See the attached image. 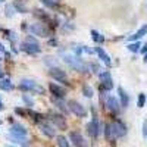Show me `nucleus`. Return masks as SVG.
I'll use <instances>...</instances> for the list:
<instances>
[{
	"label": "nucleus",
	"instance_id": "nucleus-20",
	"mask_svg": "<svg viewBox=\"0 0 147 147\" xmlns=\"http://www.w3.org/2000/svg\"><path fill=\"white\" fill-rule=\"evenodd\" d=\"M52 102L56 105V107H57L59 110H62L63 113H69V109L66 107V103L63 102V99H60V97H53Z\"/></svg>",
	"mask_w": 147,
	"mask_h": 147
},
{
	"label": "nucleus",
	"instance_id": "nucleus-17",
	"mask_svg": "<svg viewBox=\"0 0 147 147\" xmlns=\"http://www.w3.org/2000/svg\"><path fill=\"white\" fill-rule=\"evenodd\" d=\"M146 34H147V24H144V25H143L136 34L129 35V37H128V40H129V41H138L140 38H143Z\"/></svg>",
	"mask_w": 147,
	"mask_h": 147
},
{
	"label": "nucleus",
	"instance_id": "nucleus-41",
	"mask_svg": "<svg viewBox=\"0 0 147 147\" xmlns=\"http://www.w3.org/2000/svg\"><path fill=\"white\" fill-rule=\"evenodd\" d=\"M56 2H57V0H56Z\"/></svg>",
	"mask_w": 147,
	"mask_h": 147
},
{
	"label": "nucleus",
	"instance_id": "nucleus-36",
	"mask_svg": "<svg viewBox=\"0 0 147 147\" xmlns=\"http://www.w3.org/2000/svg\"><path fill=\"white\" fill-rule=\"evenodd\" d=\"M0 52H2V53H5V55H6V53H7V52H6V50H5V46H3V44H2V43H0Z\"/></svg>",
	"mask_w": 147,
	"mask_h": 147
},
{
	"label": "nucleus",
	"instance_id": "nucleus-34",
	"mask_svg": "<svg viewBox=\"0 0 147 147\" xmlns=\"http://www.w3.org/2000/svg\"><path fill=\"white\" fill-rule=\"evenodd\" d=\"M140 52H141L143 55H146V53H147V43H146L143 47H140Z\"/></svg>",
	"mask_w": 147,
	"mask_h": 147
},
{
	"label": "nucleus",
	"instance_id": "nucleus-5",
	"mask_svg": "<svg viewBox=\"0 0 147 147\" xmlns=\"http://www.w3.org/2000/svg\"><path fill=\"white\" fill-rule=\"evenodd\" d=\"M30 32L31 35H38V37H49V34H50V31H49V27L46 25L44 22H35L32 24V25L30 27Z\"/></svg>",
	"mask_w": 147,
	"mask_h": 147
},
{
	"label": "nucleus",
	"instance_id": "nucleus-40",
	"mask_svg": "<svg viewBox=\"0 0 147 147\" xmlns=\"http://www.w3.org/2000/svg\"><path fill=\"white\" fill-rule=\"evenodd\" d=\"M10 147H15V146H10Z\"/></svg>",
	"mask_w": 147,
	"mask_h": 147
},
{
	"label": "nucleus",
	"instance_id": "nucleus-13",
	"mask_svg": "<svg viewBox=\"0 0 147 147\" xmlns=\"http://www.w3.org/2000/svg\"><path fill=\"white\" fill-rule=\"evenodd\" d=\"M49 90H50V93L53 94V97H60V99H63V97L66 96V88L60 87V85H57L55 82L49 84Z\"/></svg>",
	"mask_w": 147,
	"mask_h": 147
},
{
	"label": "nucleus",
	"instance_id": "nucleus-31",
	"mask_svg": "<svg viewBox=\"0 0 147 147\" xmlns=\"http://www.w3.org/2000/svg\"><path fill=\"white\" fill-rule=\"evenodd\" d=\"M144 103H146V94H144V93H141V94H138L137 106H138V107H143V106H144Z\"/></svg>",
	"mask_w": 147,
	"mask_h": 147
},
{
	"label": "nucleus",
	"instance_id": "nucleus-39",
	"mask_svg": "<svg viewBox=\"0 0 147 147\" xmlns=\"http://www.w3.org/2000/svg\"><path fill=\"white\" fill-rule=\"evenodd\" d=\"M2 2H3V0H0V3H2Z\"/></svg>",
	"mask_w": 147,
	"mask_h": 147
},
{
	"label": "nucleus",
	"instance_id": "nucleus-23",
	"mask_svg": "<svg viewBox=\"0 0 147 147\" xmlns=\"http://www.w3.org/2000/svg\"><path fill=\"white\" fill-rule=\"evenodd\" d=\"M91 38H93V41L94 43H105V37L100 34V32H97L96 30H91Z\"/></svg>",
	"mask_w": 147,
	"mask_h": 147
},
{
	"label": "nucleus",
	"instance_id": "nucleus-14",
	"mask_svg": "<svg viewBox=\"0 0 147 147\" xmlns=\"http://www.w3.org/2000/svg\"><path fill=\"white\" fill-rule=\"evenodd\" d=\"M9 134H13V136H19V137H27V128L24 127L22 124H19V122H15V124H12L10 127V132Z\"/></svg>",
	"mask_w": 147,
	"mask_h": 147
},
{
	"label": "nucleus",
	"instance_id": "nucleus-1",
	"mask_svg": "<svg viewBox=\"0 0 147 147\" xmlns=\"http://www.w3.org/2000/svg\"><path fill=\"white\" fill-rule=\"evenodd\" d=\"M60 57L63 59L65 63H68L71 68H74L78 72H87L88 71V65L81 59V56L72 55V53H68V52H62L60 53Z\"/></svg>",
	"mask_w": 147,
	"mask_h": 147
},
{
	"label": "nucleus",
	"instance_id": "nucleus-3",
	"mask_svg": "<svg viewBox=\"0 0 147 147\" xmlns=\"http://www.w3.org/2000/svg\"><path fill=\"white\" fill-rule=\"evenodd\" d=\"M19 90L24 91V93H38V94H44L46 93V90L41 87L40 84H37L34 80H28V78L22 80L19 82Z\"/></svg>",
	"mask_w": 147,
	"mask_h": 147
},
{
	"label": "nucleus",
	"instance_id": "nucleus-24",
	"mask_svg": "<svg viewBox=\"0 0 147 147\" xmlns=\"http://www.w3.org/2000/svg\"><path fill=\"white\" fill-rule=\"evenodd\" d=\"M140 47H141V44L138 41H131L128 44V50L132 52V53H137V52H140Z\"/></svg>",
	"mask_w": 147,
	"mask_h": 147
},
{
	"label": "nucleus",
	"instance_id": "nucleus-21",
	"mask_svg": "<svg viewBox=\"0 0 147 147\" xmlns=\"http://www.w3.org/2000/svg\"><path fill=\"white\" fill-rule=\"evenodd\" d=\"M0 90L2 91H12L13 90V84L10 82L9 78H0Z\"/></svg>",
	"mask_w": 147,
	"mask_h": 147
},
{
	"label": "nucleus",
	"instance_id": "nucleus-29",
	"mask_svg": "<svg viewBox=\"0 0 147 147\" xmlns=\"http://www.w3.org/2000/svg\"><path fill=\"white\" fill-rule=\"evenodd\" d=\"M5 12H6V16H7V18H12V16L15 15V7H13V5H6Z\"/></svg>",
	"mask_w": 147,
	"mask_h": 147
},
{
	"label": "nucleus",
	"instance_id": "nucleus-18",
	"mask_svg": "<svg viewBox=\"0 0 147 147\" xmlns=\"http://www.w3.org/2000/svg\"><path fill=\"white\" fill-rule=\"evenodd\" d=\"M118 94H119V103L122 107H128V103H129V97L127 94V91L122 88V87H118Z\"/></svg>",
	"mask_w": 147,
	"mask_h": 147
},
{
	"label": "nucleus",
	"instance_id": "nucleus-15",
	"mask_svg": "<svg viewBox=\"0 0 147 147\" xmlns=\"http://www.w3.org/2000/svg\"><path fill=\"white\" fill-rule=\"evenodd\" d=\"M50 121L55 124L56 128H60V129H66V121L62 115H59V113H50Z\"/></svg>",
	"mask_w": 147,
	"mask_h": 147
},
{
	"label": "nucleus",
	"instance_id": "nucleus-27",
	"mask_svg": "<svg viewBox=\"0 0 147 147\" xmlns=\"http://www.w3.org/2000/svg\"><path fill=\"white\" fill-rule=\"evenodd\" d=\"M12 5H13V7H15V12H19V13H25L27 12V7L24 6L21 2H13Z\"/></svg>",
	"mask_w": 147,
	"mask_h": 147
},
{
	"label": "nucleus",
	"instance_id": "nucleus-28",
	"mask_svg": "<svg viewBox=\"0 0 147 147\" xmlns=\"http://www.w3.org/2000/svg\"><path fill=\"white\" fill-rule=\"evenodd\" d=\"M41 3H43V5H46L49 9H56V7H57L56 0H41Z\"/></svg>",
	"mask_w": 147,
	"mask_h": 147
},
{
	"label": "nucleus",
	"instance_id": "nucleus-9",
	"mask_svg": "<svg viewBox=\"0 0 147 147\" xmlns=\"http://www.w3.org/2000/svg\"><path fill=\"white\" fill-rule=\"evenodd\" d=\"M87 132L90 134L93 138L99 137V134H100V122H99V118H97L96 115L93 116V119L87 124Z\"/></svg>",
	"mask_w": 147,
	"mask_h": 147
},
{
	"label": "nucleus",
	"instance_id": "nucleus-19",
	"mask_svg": "<svg viewBox=\"0 0 147 147\" xmlns=\"http://www.w3.org/2000/svg\"><path fill=\"white\" fill-rule=\"evenodd\" d=\"M7 137H9V140H12L13 143H18V144H21L24 147H28L30 146V141H28L27 137H19V136H13V134H9Z\"/></svg>",
	"mask_w": 147,
	"mask_h": 147
},
{
	"label": "nucleus",
	"instance_id": "nucleus-10",
	"mask_svg": "<svg viewBox=\"0 0 147 147\" xmlns=\"http://www.w3.org/2000/svg\"><path fill=\"white\" fill-rule=\"evenodd\" d=\"M38 127H40V131L44 134L46 137L52 138L56 136V127L53 124H50L49 121H44V122H38Z\"/></svg>",
	"mask_w": 147,
	"mask_h": 147
},
{
	"label": "nucleus",
	"instance_id": "nucleus-2",
	"mask_svg": "<svg viewBox=\"0 0 147 147\" xmlns=\"http://www.w3.org/2000/svg\"><path fill=\"white\" fill-rule=\"evenodd\" d=\"M19 47H21V50H22V52H25L27 55H31V56L41 53V47H40L38 41H37V38H35L34 35H28V37H25V40L21 43Z\"/></svg>",
	"mask_w": 147,
	"mask_h": 147
},
{
	"label": "nucleus",
	"instance_id": "nucleus-25",
	"mask_svg": "<svg viewBox=\"0 0 147 147\" xmlns=\"http://www.w3.org/2000/svg\"><path fill=\"white\" fill-rule=\"evenodd\" d=\"M56 141H57V146H59V147H71V144H69V141H68L66 137L59 136V137L56 138Z\"/></svg>",
	"mask_w": 147,
	"mask_h": 147
},
{
	"label": "nucleus",
	"instance_id": "nucleus-16",
	"mask_svg": "<svg viewBox=\"0 0 147 147\" xmlns=\"http://www.w3.org/2000/svg\"><path fill=\"white\" fill-rule=\"evenodd\" d=\"M94 53L99 56V59H102V62H103L105 65H107V66L112 65V60H110L109 55L103 50V47H94Z\"/></svg>",
	"mask_w": 147,
	"mask_h": 147
},
{
	"label": "nucleus",
	"instance_id": "nucleus-38",
	"mask_svg": "<svg viewBox=\"0 0 147 147\" xmlns=\"http://www.w3.org/2000/svg\"><path fill=\"white\" fill-rule=\"evenodd\" d=\"M144 62H147V53L144 55Z\"/></svg>",
	"mask_w": 147,
	"mask_h": 147
},
{
	"label": "nucleus",
	"instance_id": "nucleus-8",
	"mask_svg": "<svg viewBox=\"0 0 147 147\" xmlns=\"http://www.w3.org/2000/svg\"><path fill=\"white\" fill-rule=\"evenodd\" d=\"M49 75H50L53 80H56L57 82H63V84H68V75L63 69H60L57 66L55 68H50L49 69Z\"/></svg>",
	"mask_w": 147,
	"mask_h": 147
},
{
	"label": "nucleus",
	"instance_id": "nucleus-32",
	"mask_svg": "<svg viewBox=\"0 0 147 147\" xmlns=\"http://www.w3.org/2000/svg\"><path fill=\"white\" fill-rule=\"evenodd\" d=\"M88 68H90L94 74H100V66L97 65V63H90V65H88Z\"/></svg>",
	"mask_w": 147,
	"mask_h": 147
},
{
	"label": "nucleus",
	"instance_id": "nucleus-35",
	"mask_svg": "<svg viewBox=\"0 0 147 147\" xmlns=\"http://www.w3.org/2000/svg\"><path fill=\"white\" fill-rule=\"evenodd\" d=\"M49 44H50V46H57V41H56L55 38H52L50 41H49Z\"/></svg>",
	"mask_w": 147,
	"mask_h": 147
},
{
	"label": "nucleus",
	"instance_id": "nucleus-4",
	"mask_svg": "<svg viewBox=\"0 0 147 147\" xmlns=\"http://www.w3.org/2000/svg\"><path fill=\"white\" fill-rule=\"evenodd\" d=\"M109 131H110V140H116V138L124 137L127 134V127L124 122L116 119L112 124H109Z\"/></svg>",
	"mask_w": 147,
	"mask_h": 147
},
{
	"label": "nucleus",
	"instance_id": "nucleus-7",
	"mask_svg": "<svg viewBox=\"0 0 147 147\" xmlns=\"http://www.w3.org/2000/svg\"><path fill=\"white\" fill-rule=\"evenodd\" d=\"M99 80H100V84H102V90L109 91V90H112V88H113L112 75H110V72H109V71L100 72V74H99Z\"/></svg>",
	"mask_w": 147,
	"mask_h": 147
},
{
	"label": "nucleus",
	"instance_id": "nucleus-37",
	"mask_svg": "<svg viewBox=\"0 0 147 147\" xmlns=\"http://www.w3.org/2000/svg\"><path fill=\"white\" fill-rule=\"evenodd\" d=\"M3 109V103H2V100H0V110Z\"/></svg>",
	"mask_w": 147,
	"mask_h": 147
},
{
	"label": "nucleus",
	"instance_id": "nucleus-6",
	"mask_svg": "<svg viewBox=\"0 0 147 147\" xmlns=\"http://www.w3.org/2000/svg\"><path fill=\"white\" fill-rule=\"evenodd\" d=\"M68 109H69V112H72L74 115H77L78 118H85L87 116V109L77 100H69L68 102Z\"/></svg>",
	"mask_w": 147,
	"mask_h": 147
},
{
	"label": "nucleus",
	"instance_id": "nucleus-22",
	"mask_svg": "<svg viewBox=\"0 0 147 147\" xmlns=\"http://www.w3.org/2000/svg\"><path fill=\"white\" fill-rule=\"evenodd\" d=\"M43 63H44L46 66H49V69H50V68L57 66V60H56L53 56H46V57L43 59Z\"/></svg>",
	"mask_w": 147,
	"mask_h": 147
},
{
	"label": "nucleus",
	"instance_id": "nucleus-11",
	"mask_svg": "<svg viewBox=\"0 0 147 147\" xmlns=\"http://www.w3.org/2000/svg\"><path fill=\"white\" fill-rule=\"evenodd\" d=\"M69 140L72 141V146H75V147H84L87 144L85 138L82 137V134L78 132V131H71L69 132Z\"/></svg>",
	"mask_w": 147,
	"mask_h": 147
},
{
	"label": "nucleus",
	"instance_id": "nucleus-30",
	"mask_svg": "<svg viewBox=\"0 0 147 147\" xmlns=\"http://www.w3.org/2000/svg\"><path fill=\"white\" fill-rule=\"evenodd\" d=\"M22 100H24V103H25V106H28V107H32L34 106V100L31 99L28 94H24L22 96Z\"/></svg>",
	"mask_w": 147,
	"mask_h": 147
},
{
	"label": "nucleus",
	"instance_id": "nucleus-33",
	"mask_svg": "<svg viewBox=\"0 0 147 147\" xmlns=\"http://www.w3.org/2000/svg\"><path fill=\"white\" fill-rule=\"evenodd\" d=\"M143 136L147 137V119L144 121V124H143Z\"/></svg>",
	"mask_w": 147,
	"mask_h": 147
},
{
	"label": "nucleus",
	"instance_id": "nucleus-12",
	"mask_svg": "<svg viewBox=\"0 0 147 147\" xmlns=\"http://www.w3.org/2000/svg\"><path fill=\"white\" fill-rule=\"evenodd\" d=\"M105 105H106V107L112 113H118L119 109H121V103L118 102V99H116V97H113V96H107L106 99H105Z\"/></svg>",
	"mask_w": 147,
	"mask_h": 147
},
{
	"label": "nucleus",
	"instance_id": "nucleus-26",
	"mask_svg": "<svg viewBox=\"0 0 147 147\" xmlns=\"http://www.w3.org/2000/svg\"><path fill=\"white\" fill-rule=\"evenodd\" d=\"M82 94L87 97V99H91L93 94H94V91H93V88L90 87V85H84V87H82Z\"/></svg>",
	"mask_w": 147,
	"mask_h": 147
}]
</instances>
